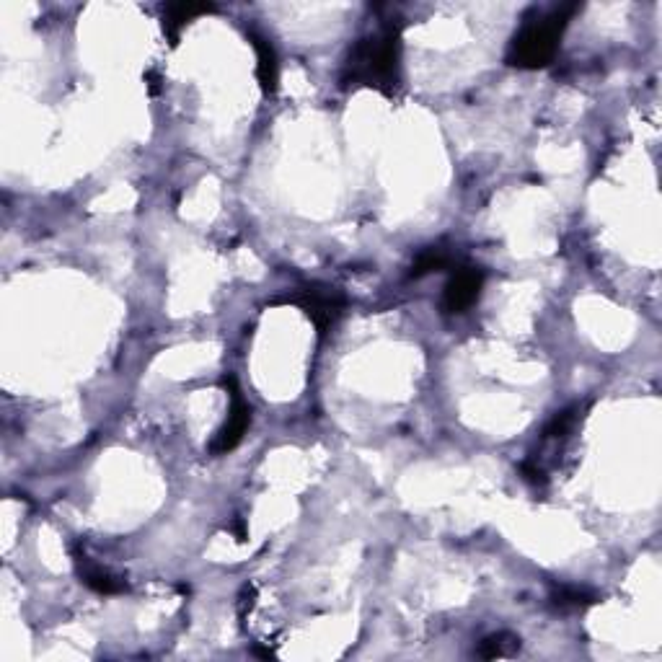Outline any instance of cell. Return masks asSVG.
Here are the masks:
<instances>
[{
	"instance_id": "obj_2",
	"label": "cell",
	"mask_w": 662,
	"mask_h": 662,
	"mask_svg": "<svg viewBox=\"0 0 662 662\" xmlns=\"http://www.w3.org/2000/svg\"><path fill=\"white\" fill-rule=\"evenodd\" d=\"M577 11H580L577 3H564L551 8L549 13H536L533 19H525L520 32L510 42L507 65L520 70H541L554 63L559 42Z\"/></svg>"
},
{
	"instance_id": "obj_6",
	"label": "cell",
	"mask_w": 662,
	"mask_h": 662,
	"mask_svg": "<svg viewBox=\"0 0 662 662\" xmlns=\"http://www.w3.org/2000/svg\"><path fill=\"white\" fill-rule=\"evenodd\" d=\"M73 562H75V572L81 577V582L86 588H91L94 593L99 595H119L127 590V582L122 577L112 575L109 569L99 567L86 556V551L73 549Z\"/></svg>"
},
{
	"instance_id": "obj_1",
	"label": "cell",
	"mask_w": 662,
	"mask_h": 662,
	"mask_svg": "<svg viewBox=\"0 0 662 662\" xmlns=\"http://www.w3.org/2000/svg\"><path fill=\"white\" fill-rule=\"evenodd\" d=\"M401 83V29L386 24L375 34L357 39V44L344 60L342 86L375 88L394 96Z\"/></svg>"
},
{
	"instance_id": "obj_12",
	"label": "cell",
	"mask_w": 662,
	"mask_h": 662,
	"mask_svg": "<svg viewBox=\"0 0 662 662\" xmlns=\"http://www.w3.org/2000/svg\"><path fill=\"white\" fill-rule=\"evenodd\" d=\"M577 422V406H569V409H562L559 414H554L549 425L544 430V440H564L572 432Z\"/></svg>"
},
{
	"instance_id": "obj_8",
	"label": "cell",
	"mask_w": 662,
	"mask_h": 662,
	"mask_svg": "<svg viewBox=\"0 0 662 662\" xmlns=\"http://www.w3.org/2000/svg\"><path fill=\"white\" fill-rule=\"evenodd\" d=\"M213 11L215 6H210V3H171V6L163 8V34L169 37L171 47L179 44L184 26L192 24L197 16H205V13Z\"/></svg>"
},
{
	"instance_id": "obj_7",
	"label": "cell",
	"mask_w": 662,
	"mask_h": 662,
	"mask_svg": "<svg viewBox=\"0 0 662 662\" xmlns=\"http://www.w3.org/2000/svg\"><path fill=\"white\" fill-rule=\"evenodd\" d=\"M251 47L257 52V78L262 86L264 96H272L280 83V63H277V52L264 34L259 32H246Z\"/></svg>"
},
{
	"instance_id": "obj_11",
	"label": "cell",
	"mask_w": 662,
	"mask_h": 662,
	"mask_svg": "<svg viewBox=\"0 0 662 662\" xmlns=\"http://www.w3.org/2000/svg\"><path fill=\"white\" fill-rule=\"evenodd\" d=\"M551 600L559 608H588L598 603V595L585 588H575V585H556L551 590Z\"/></svg>"
},
{
	"instance_id": "obj_10",
	"label": "cell",
	"mask_w": 662,
	"mask_h": 662,
	"mask_svg": "<svg viewBox=\"0 0 662 662\" xmlns=\"http://www.w3.org/2000/svg\"><path fill=\"white\" fill-rule=\"evenodd\" d=\"M520 650V639L510 631H500V634H492L484 642L479 644L476 655L484 657V660H497V657H513Z\"/></svg>"
},
{
	"instance_id": "obj_3",
	"label": "cell",
	"mask_w": 662,
	"mask_h": 662,
	"mask_svg": "<svg viewBox=\"0 0 662 662\" xmlns=\"http://www.w3.org/2000/svg\"><path fill=\"white\" fill-rule=\"evenodd\" d=\"M285 303H293V306L303 308L321 337L334 329V324L342 319L344 308H347V298H344L342 290L331 288V285H321V282L303 285V288L295 290L293 295H288Z\"/></svg>"
},
{
	"instance_id": "obj_9",
	"label": "cell",
	"mask_w": 662,
	"mask_h": 662,
	"mask_svg": "<svg viewBox=\"0 0 662 662\" xmlns=\"http://www.w3.org/2000/svg\"><path fill=\"white\" fill-rule=\"evenodd\" d=\"M450 264H453V254H450L448 249H443V246H430V249H425L417 259H414L409 277H412V280H419V277L432 275V272H443V269H448Z\"/></svg>"
},
{
	"instance_id": "obj_13",
	"label": "cell",
	"mask_w": 662,
	"mask_h": 662,
	"mask_svg": "<svg viewBox=\"0 0 662 662\" xmlns=\"http://www.w3.org/2000/svg\"><path fill=\"white\" fill-rule=\"evenodd\" d=\"M520 474H523L525 481H531V484H546L544 469H538L536 463H531V461L520 463Z\"/></svg>"
},
{
	"instance_id": "obj_5",
	"label": "cell",
	"mask_w": 662,
	"mask_h": 662,
	"mask_svg": "<svg viewBox=\"0 0 662 662\" xmlns=\"http://www.w3.org/2000/svg\"><path fill=\"white\" fill-rule=\"evenodd\" d=\"M484 290V272L479 267L458 264L450 272V280L443 290V308L448 313H466Z\"/></svg>"
},
{
	"instance_id": "obj_4",
	"label": "cell",
	"mask_w": 662,
	"mask_h": 662,
	"mask_svg": "<svg viewBox=\"0 0 662 662\" xmlns=\"http://www.w3.org/2000/svg\"><path fill=\"white\" fill-rule=\"evenodd\" d=\"M223 386H225V391H228V396H231V409H228V419H225V425L220 427L218 435H215V440H213V445H210V450H213L215 456H220V453H228V450L236 448V445L244 440L246 430H249V425H251V406L246 404V399H244V394H241V388H238L236 378H233V375H225Z\"/></svg>"
}]
</instances>
